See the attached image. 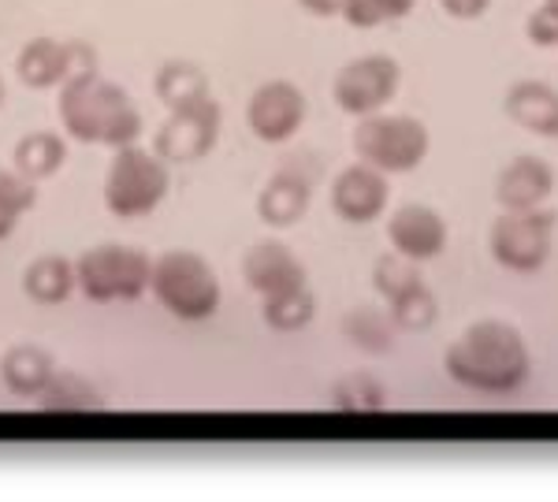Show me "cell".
<instances>
[{
	"instance_id": "obj_1",
	"label": "cell",
	"mask_w": 558,
	"mask_h": 502,
	"mask_svg": "<svg viewBox=\"0 0 558 502\" xmlns=\"http://www.w3.org/2000/svg\"><path fill=\"white\" fill-rule=\"evenodd\" d=\"M444 372L465 391L518 394L533 376V350L510 320L481 317L444 350Z\"/></svg>"
},
{
	"instance_id": "obj_2",
	"label": "cell",
	"mask_w": 558,
	"mask_h": 502,
	"mask_svg": "<svg viewBox=\"0 0 558 502\" xmlns=\"http://www.w3.org/2000/svg\"><path fill=\"white\" fill-rule=\"evenodd\" d=\"M60 123L68 138L83 146L123 149L142 134V112L120 83H108L97 71H78L60 86Z\"/></svg>"
},
{
	"instance_id": "obj_3",
	"label": "cell",
	"mask_w": 558,
	"mask_h": 502,
	"mask_svg": "<svg viewBox=\"0 0 558 502\" xmlns=\"http://www.w3.org/2000/svg\"><path fill=\"white\" fill-rule=\"evenodd\" d=\"M149 291L179 320H209L220 309L223 286L216 268L194 249H168L153 261Z\"/></svg>"
},
{
	"instance_id": "obj_4",
	"label": "cell",
	"mask_w": 558,
	"mask_h": 502,
	"mask_svg": "<svg viewBox=\"0 0 558 502\" xmlns=\"http://www.w3.org/2000/svg\"><path fill=\"white\" fill-rule=\"evenodd\" d=\"M172 191V172H168V160L157 149L134 146L116 149L112 164L105 175V205L112 217L120 220H138L160 209V201Z\"/></svg>"
},
{
	"instance_id": "obj_5",
	"label": "cell",
	"mask_w": 558,
	"mask_h": 502,
	"mask_svg": "<svg viewBox=\"0 0 558 502\" xmlns=\"http://www.w3.org/2000/svg\"><path fill=\"white\" fill-rule=\"evenodd\" d=\"M558 212L547 205L536 209H502L488 231L492 261L514 276H536L551 261Z\"/></svg>"
},
{
	"instance_id": "obj_6",
	"label": "cell",
	"mask_w": 558,
	"mask_h": 502,
	"mask_svg": "<svg viewBox=\"0 0 558 502\" xmlns=\"http://www.w3.org/2000/svg\"><path fill=\"white\" fill-rule=\"evenodd\" d=\"M354 154L365 164L380 168L384 175H407L425 164L432 149V134L417 115H362L354 127Z\"/></svg>"
},
{
	"instance_id": "obj_7",
	"label": "cell",
	"mask_w": 558,
	"mask_h": 502,
	"mask_svg": "<svg viewBox=\"0 0 558 502\" xmlns=\"http://www.w3.org/2000/svg\"><path fill=\"white\" fill-rule=\"evenodd\" d=\"M153 257L134 246H120V242H101L89 246L75 261V283L97 306L108 302H138L149 291Z\"/></svg>"
},
{
	"instance_id": "obj_8",
	"label": "cell",
	"mask_w": 558,
	"mask_h": 502,
	"mask_svg": "<svg viewBox=\"0 0 558 502\" xmlns=\"http://www.w3.org/2000/svg\"><path fill=\"white\" fill-rule=\"evenodd\" d=\"M399 86H402L399 60L387 57V52H368V57L350 60V64L336 71V78H331V97H336V105L347 115L362 120V115L384 112L387 105L395 101Z\"/></svg>"
},
{
	"instance_id": "obj_9",
	"label": "cell",
	"mask_w": 558,
	"mask_h": 502,
	"mask_svg": "<svg viewBox=\"0 0 558 502\" xmlns=\"http://www.w3.org/2000/svg\"><path fill=\"white\" fill-rule=\"evenodd\" d=\"M220 120H223V112L213 97L183 105V109H172L168 123L157 131L153 149H157L168 164H191V160L209 157L216 138H220Z\"/></svg>"
},
{
	"instance_id": "obj_10",
	"label": "cell",
	"mask_w": 558,
	"mask_h": 502,
	"mask_svg": "<svg viewBox=\"0 0 558 502\" xmlns=\"http://www.w3.org/2000/svg\"><path fill=\"white\" fill-rule=\"evenodd\" d=\"M305 112H310L305 94L291 78H268V83H260L254 94H250L246 123L260 142L283 146V142H291L294 134L302 131Z\"/></svg>"
},
{
	"instance_id": "obj_11",
	"label": "cell",
	"mask_w": 558,
	"mask_h": 502,
	"mask_svg": "<svg viewBox=\"0 0 558 502\" xmlns=\"http://www.w3.org/2000/svg\"><path fill=\"white\" fill-rule=\"evenodd\" d=\"M78 71H97L94 52L83 41H60V38H31L15 57V75L26 89H52L64 86Z\"/></svg>"
},
{
	"instance_id": "obj_12",
	"label": "cell",
	"mask_w": 558,
	"mask_h": 502,
	"mask_svg": "<svg viewBox=\"0 0 558 502\" xmlns=\"http://www.w3.org/2000/svg\"><path fill=\"white\" fill-rule=\"evenodd\" d=\"M387 201H391V183L380 168L365 164V160H354L331 183V209H336L339 220L347 223H373L387 212Z\"/></svg>"
},
{
	"instance_id": "obj_13",
	"label": "cell",
	"mask_w": 558,
	"mask_h": 502,
	"mask_svg": "<svg viewBox=\"0 0 558 502\" xmlns=\"http://www.w3.org/2000/svg\"><path fill=\"white\" fill-rule=\"evenodd\" d=\"M242 280L260 298H276V294L299 291V286H310V276H305L302 257L294 254L283 242H254V246L242 254Z\"/></svg>"
},
{
	"instance_id": "obj_14",
	"label": "cell",
	"mask_w": 558,
	"mask_h": 502,
	"mask_svg": "<svg viewBox=\"0 0 558 502\" xmlns=\"http://www.w3.org/2000/svg\"><path fill=\"white\" fill-rule=\"evenodd\" d=\"M387 242H391L395 254L421 265L444 254L447 242H451V228H447V220L432 205L410 201L402 209H395L391 220H387Z\"/></svg>"
},
{
	"instance_id": "obj_15",
	"label": "cell",
	"mask_w": 558,
	"mask_h": 502,
	"mask_svg": "<svg viewBox=\"0 0 558 502\" xmlns=\"http://www.w3.org/2000/svg\"><path fill=\"white\" fill-rule=\"evenodd\" d=\"M310 201H313V172H302L299 164H287L257 194V217L268 228L287 231L305 220Z\"/></svg>"
},
{
	"instance_id": "obj_16",
	"label": "cell",
	"mask_w": 558,
	"mask_h": 502,
	"mask_svg": "<svg viewBox=\"0 0 558 502\" xmlns=\"http://www.w3.org/2000/svg\"><path fill=\"white\" fill-rule=\"evenodd\" d=\"M555 194V168L536 154H518L495 175V201L502 209H536Z\"/></svg>"
},
{
	"instance_id": "obj_17",
	"label": "cell",
	"mask_w": 558,
	"mask_h": 502,
	"mask_svg": "<svg viewBox=\"0 0 558 502\" xmlns=\"http://www.w3.org/2000/svg\"><path fill=\"white\" fill-rule=\"evenodd\" d=\"M502 112L521 131L539 138H558V89L539 78H518L502 97Z\"/></svg>"
},
{
	"instance_id": "obj_18",
	"label": "cell",
	"mask_w": 558,
	"mask_h": 502,
	"mask_svg": "<svg viewBox=\"0 0 558 502\" xmlns=\"http://www.w3.org/2000/svg\"><path fill=\"white\" fill-rule=\"evenodd\" d=\"M75 286V261H68L60 254H45L26 265L23 272V291L34 306H60V302L71 298Z\"/></svg>"
},
{
	"instance_id": "obj_19",
	"label": "cell",
	"mask_w": 558,
	"mask_h": 502,
	"mask_svg": "<svg viewBox=\"0 0 558 502\" xmlns=\"http://www.w3.org/2000/svg\"><path fill=\"white\" fill-rule=\"evenodd\" d=\"M57 365H52V354L34 343L12 346L4 357H0V380L12 394H41L45 383L52 380Z\"/></svg>"
},
{
	"instance_id": "obj_20",
	"label": "cell",
	"mask_w": 558,
	"mask_h": 502,
	"mask_svg": "<svg viewBox=\"0 0 558 502\" xmlns=\"http://www.w3.org/2000/svg\"><path fill=\"white\" fill-rule=\"evenodd\" d=\"M12 160H15V172L34 179V183H41V179H52L60 168H64L68 142L60 138L57 131H31L15 142Z\"/></svg>"
},
{
	"instance_id": "obj_21",
	"label": "cell",
	"mask_w": 558,
	"mask_h": 502,
	"mask_svg": "<svg viewBox=\"0 0 558 502\" xmlns=\"http://www.w3.org/2000/svg\"><path fill=\"white\" fill-rule=\"evenodd\" d=\"M153 89H157V97L168 105V112L213 97L209 75L197 64H191V60H168V64L157 71V78H153Z\"/></svg>"
},
{
	"instance_id": "obj_22",
	"label": "cell",
	"mask_w": 558,
	"mask_h": 502,
	"mask_svg": "<svg viewBox=\"0 0 558 502\" xmlns=\"http://www.w3.org/2000/svg\"><path fill=\"white\" fill-rule=\"evenodd\" d=\"M41 409H60V414H89V409H101L105 399L86 376L78 372H52V380L45 383L38 394Z\"/></svg>"
},
{
	"instance_id": "obj_23",
	"label": "cell",
	"mask_w": 558,
	"mask_h": 502,
	"mask_svg": "<svg viewBox=\"0 0 558 502\" xmlns=\"http://www.w3.org/2000/svg\"><path fill=\"white\" fill-rule=\"evenodd\" d=\"M331 406L343 409V414H380L387 406V383L365 369L347 372L331 388Z\"/></svg>"
},
{
	"instance_id": "obj_24",
	"label": "cell",
	"mask_w": 558,
	"mask_h": 502,
	"mask_svg": "<svg viewBox=\"0 0 558 502\" xmlns=\"http://www.w3.org/2000/svg\"><path fill=\"white\" fill-rule=\"evenodd\" d=\"M343 331H347L350 343H354L357 350H365V354H387L399 328H395V320L387 309L357 306L343 317Z\"/></svg>"
},
{
	"instance_id": "obj_25",
	"label": "cell",
	"mask_w": 558,
	"mask_h": 502,
	"mask_svg": "<svg viewBox=\"0 0 558 502\" xmlns=\"http://www.w3.org/2000/svg\"><path fill=\"white\" fill-rule=\"evenodd\" d=\"M260 317L265 325L279 331V335H291V331H305L317 317V298H313L310 286H299V291L276 294V298H265L260 306Z\"/></svg>"
},
{
	"instance_id": "obj_26",
	"label": "cell",
	"mask_w": 558,
	"mask_h": 502,
	"mask_svg": "<svg viewBox=\"0 0 558 502\" xmlns=\"http://www.w3.org/2000/svg\"><path fill=\"white\" fill-rule=\"evenodd\" d=\"M387 313H391V320L399 331L421 335V331H428L432 325H436L439 302H436V294H432V286L421 280V283L407 286L402 294H395V298L387 302Z\"/></svg>"
},
{
	"instance_id": "obj_27",
	"label": "cell",
	"mask_w": 558,
	"mask_h": 502,
	"mask_svg": "<svg viewBox=\"0 0 558 502\" xmlns=\"http://www.w3.org/2000/svg\"><path fill=\"white\" fill-rule=\"evenodd\" d=\"M34 201H38V183L20 175L15 168H0V242L15 235Z\"/></svg>"
},
{
	"instance_id": "obj_28",
	"label": "cell",
	"mask_w": 558,
	"mask_h": 502,
	"mask_svg": "<svg viewBox=\"0 0 558 502\" xmlns=\"http://www.w3.org/2000/svg\"><path fill=\"white\" fill-rule=\"evenodd\" d=\"M417 8V0H343V20L354 30H373L384 23H399Z\"/></svg>"
},
{
	"instance_id": "obj_29",
	"label": "cell",
	"mask_w": 558,
	"mask_h": 502,
	"mask_svg": "<svg viewBox=\"0 0 558 502\" xmlns=\"http://www.w3.org/2000/svg\"><path fill=\"white\" fill-rule=\"evenodd\" d=\"M413 283H421L417 261H410V257L395 254V249H391V254H384V257H376V265H373V286H376V294H380L384 302H391L395 294H402Z\"/></svg>"
},
{
	"instance_id": "obj_30",
	"label": "cell",
	"mask_w": 558,
	"mask_h": 502,
	"mask_svg": "<svg viewBox=\"0 0 558 502\" xmlns=\"http://www.w3.org/2000/svg\"><path fill=\"white\" fill-rule=\"evenodd\" d=\"M525 38L539 45V49H551L558 45V15L547 4H539L533 15L525 20Z\"/></svg>"
},
{
	"instance_id": "obj_31",
	"label": "cell",
	"mask_w": 558,
	"mask_h": 502,
	"mask_svg": "<svg viewBox=\"0 0 558 502\" xmlns=\"http://www.w3.org/2000/svg\"><path fill=\"white\" fill-rule=\"evenodd\" d=\"M439 8H444L451 20H462V23H470V20H481L484 12L492 8V0H439Z\"/></svg>"
},
{
	"instance_id": "obj_32",
	"label": "cell",
	"mask_w": 558,
	"mask_h": 502,
	"mask_svg": "<svg viewBox=\"0 0 558 502\" xmlns=\"http://www.w3.org/2000/svg\"><path fill=\"white\" fill-rule=\"evenodd\" d=\"M302 12L317 15V20H331V15L343 12V0H299Z\"/></svg>"
},
{
	"instance_id": "obj_33",
	"label": "cell",
	"mask_w": 558,
	"mask_h": 502,
	"mask_svg": "<svg viewBox=\"0 0 558 502\" xmlns=\"http://www.w3.org/2000/svg\"><path fill=\"white\" fill-rule=\"evenodd\" d=\"M544 4H547V8H551V12L558 15V0H544Z\"/></svg>"
},
{
	"instance_id": "obj_34",
	"label": "cell",
	"mask_w": 558,
	"mask_h": 502,
	"mask_svg": "<svg viewBox=\"0 0 558 502\" xmlns=\"http://www.w3.org/2000/svg\"><path fill=\"white\" fill-rule=\"evenodd\" d=\"M0 105H4V78H0Z\"/></svg>"
}]
</instances>
